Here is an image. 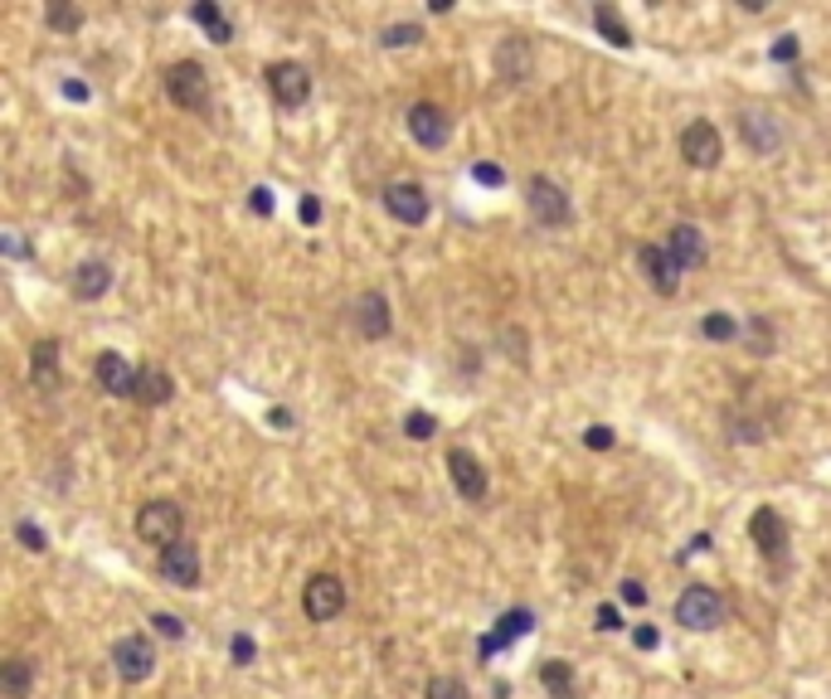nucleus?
<instances>
[{"mask_svg":"<svg viewBox=\"0 0 831 699\" xmlns=\"http://www.w3.org/2000/svg\"><path fill=\"white\" fill-rule=\"evenodd\" d=\"M137 535L146 539V545H161V549L181 545L185 539V511L175 501H146L137 511Z\"/></svg>","mask_w":831,"mask_h":699,"instance_id":"1","label":"nucleus"},{"mask_svg":"<svg viewBox=\"0 0 831 699\" xmlns=\"http://www.w3.org/2000/svg\"><path fill=\"white\" fill-rule=\"evenodd\" d=\"M403 433H409L413 443H429V437L437 433V419L433 413H409V419H403Z\"/></svg>","mask_w":831,"mask_h":699,"instance_id":"33","label":"nucleus"},{"mask_svg":"<svg viewBox=\"0 0 831 699\" xmlns=\"http://www.w3.org/2000/svg\"><path fill=\"white\" fill-rule=\"evenodd\" d=\"M297 214H301V224H321V199H317V195H307Z\"/></svg>","mask_w":831,"mask_h":699,"instance_id":"40","label":"nucleus"},{"mask_svg":"<svg viewBox=\"0 0 831 699\" xmlns=\"http://www.w3.org/2000/svg\"><path fill=\"white\" fill-rule=\"evenodd\" d=\"M69 287H73V297H78V301H98V297H103V291L112 287V267H107V263H98V257H93V263H78Z\"/></svg>","mask_w":831,"mask_h":699,"instance_id":"22","label":"nucleus"},{"mask_svg":"<svg viewBox=\"0 0 831 699\" xmlns=\"http://www.w3.org/2000/svg\"><path fill=\"white\" fill-rule=\"evenodd\" d=\"M351 321H355V331H361L365 341H385L389 325H395L389 297H385V291H361V297H355V307H351Z\"/></svg>","mask_w":831,"mask_h":699,"instance_id":"10","label":"nucleus"},{"mask_svg":"<svg viewBox=\"0 0 831 699\" xmlns=\"http://www.w3.org/2000/svg\"><path fill=\"white\" fill-rule=\"evenodd\" d=\"M419 35H423L419 25H385L379 30V44H385V49H409V44H419Z\"/></svg>","mask_w":831,"mask_h":699,"instance_id":"32","label":"nucleus"},{"mask_svg":"<svg viewBox=\"0 0 831 699\" xmlns=\"http://www.w3.org/2000/svg\"><path fill=\"white\" fill-rule=\"evenodd\" d=\"M156 563H161V578L175 583V588H195V583H200V549L190 545V539L161 549V559H156Z\"/></svg>","mask_w":831,"mask_h":699,"instance_id":"14","label":"nucleus"},{"mask_svg":"<svg viewBox=\"0 0 831 699\" xmlns=\"http://www.w3.org/2000/svg\"><path fill=\"white\" fill-rule=\"evenodd\" d=\"M44 20H49L54 30H69V35H78V30H83V10L64 5V0H49V10H44Z\"/></svg>","mask_w":831,"mask_h":699,"instance_id":"30","label":"nucleus"},{"mask_svg":"<svg viewBox=\"0 0 831 699\" xmlns=\"http://www.w3.org/2000/svg\"><path fill=\"white\" fill-rule=\"evenodd\" d=\"M385 209L395 214L399 224H423L429 219V195H423V185H413V180H395V185L385 190Z\"/></svg>","mask_w":831,"mask_h":699,"instance_id":"16","label":"nucleus"},{"mask_svg":"<svg viewBox=\"0 0 831 699\" xmlns=\"http://www.w3.org/2000/svg\"><path fill=\"white\" fill-rule=\"evenodd\" d=\"M15 539H20L25 549H35V554H44V549H49V535H44L39 525H30V520H20V525H15Z\"/></svg>","mask_w":831,"mask_h":699,"instance_id":"34","label":"nucleus"},{"mask_svg":"<svg viewBox=\"0 0 831 699\" xmlns=\"http://www.w3.org/2000/svg\"><path fill=\"white\" fill-rule=\"evenodd\" d=\"M190 20L205 30L209 44H229V39H234V25L224 20V10L215 5V0H195V5H190Z\"/></svg>","mask_w":831,"mask_h":699,"instance_id":"23","label":"nucleus"},{"mask_svg":"<svg viewBox=\"0 0 831 699\" xmlns=\"http://www.w3.org/2000/svg\"><path fill=\"white\" fill-rule=\"evenodd\" d=\"M64 93H69V98H78V103H83V98H88V83H64Z\"/></svg>","mask_w":831,"mask_h":699,"instance_id":"45","label":"nucleus"},{"mask_svg":"<svg viewBox=\"0 0 831 699\" xmlns=\"http://www.w3.org/2000/svg\"><path fill=\"white\" fill-rule=\"evenodd\" d=\"M540 685L549 690V699H579V690H574V665H569V661H545V665H540Z\"/></svg>","mask_w":831,"mask_h":699,"instance_id":"25","label":"nucleus"},{"mask_svg":"<svg viewBox=\"0 0 831 699\" xmlns=\"http://www.w3.org/2000/svg\"><path fill=\"white\" fill-rule=\"evenodd\" d=\"M447 477H453L457 495H467V501H487V471H481V461L467 452V447H453L447 452Z\"/></svg>","mask_w":831,"mask_h":699,"instance_id":"15","label":"nucleus"},{"mask_svg":"<svg viewBox=\"0 0 831 699\" xmlns=\"http://www.w3.org/2000/svg\"><path fill=\"white\" fill-rule=\"evenodd\" d=\"M720 156H725V141H720V131H715V122L701 117L681 131V161L695 165V171H715Z\"/></svg>","mask_w":831,"mask_h":699,"instance_id":"7","label":"nucleus"},{"mask_svg":"<svg viewBox=\"0 0 831 699\" xmlns=\"http://www.w3.org/2000/svg\"><path fill=\"white\" fill-rule=\"evenodd\" d=\"M593 25H599V35L608 39V44H617V49H633V30L617 20L613 5H599V10H593Z\"/></svg>","mask_w":831,"mask_h":699,"instance_id":"27","label":"nucleus"},{"mask_svg":"<svg viewBox=\"0 0 831 699\" xmlns=\"http://www.w3.org/2000/svg\"><path fill=\"white\" fill-rule=\"evenodd\" d=\"M497 64H501V78H506V83H521V78L531 73V44L506 39L501 44V54H497Z\"/></svg>","mask_w":831,"mask_h":699,"instance_id":"26","label":"nucleus"},{"mask_svg":"<svg viewBox=\"0 0 831 699\" xmlns=\"http://www.w3.org/2000/svg\"><path fill=\"white\" fill-rule=\"evenodd\" d=\"M633 641H637L642 651H651V646H657V627H637V631H633Z\"/></svg>","mask_w":831,"mask_h":699,"instance_id":"43","label":"nucleus"},{"mask_svg":"<svg viewBox=\"0 0 831 699\" xmlns=\"http://www.w3.org/2000/svg\"><path fill=\"white\" fill-rule=\"evenodd\" d=\"M599 627H603V631H617V627H623V622H617V607H608V603L599 607Z\"/></svg>","mask_w":831,"mask_h":699,"instance_id":"42","label":"nucleus"},{"mask_svg":"<svg viewBox=\"0 0 831 699\" xmlns=\"http://www.w3.org/2000/svg\"><path fill=\"white\" fill-rule=\"evenodd\" d=\"M637 267H642V277H647L651 291H661V297H676V287H681V263L671 257V248L642 243V248H637Z\"/></svg>","mask_w":831,"mask_h":699,"instance_id":"8","label":"nucleus"},{"mask_svg":"<svg viewBox=\"0 0 831 699\" xmlns=\"http://www.w3.org/2000/svg\"><path fill=\"white\" fill-rule=\"evenodd\" d=\"M267 93H273L277 107H301L311 98V69H301L297 59H283V64H267Z\"/></svg>","mask_w":831,"mask_h":699,"instance_id":"6","label":"nucleus"},{"mask_svg":"<svg viewBox=\"0 0 831 699\" xmlns=\"http://www.w3.org/2000/svg\"><path fill=\"white\" fill-rule=\"evenodd\" d=\"M531 627H535L531 607H511V612H506V617H501V622H497V631H491V637L481 641V656H497L501 646H511V641H521V637H525V631H531Z\"/></svg>","mask_w":831,"mask_h":699,"instance_id":"20","label":"nucleus"},{"mask_svg":"<svg viewBox=\"0 0 831 699\" xmlns=\"http://www.w3.org/2000/svg\"><path fill=\"white\" fill-rule=\"evenodd\" d=\"M166 93H171L175 107L185 112H205L209 107V73L200 69L195 59H181L166 69Z\"/></svg>","mask_w":831,"mask_h":699,"instance_id":"2","label":"nucleus"},{"mask_svg":"<svg viewBox=\"0 0 831 699\" xmlns=\"http://www.w3.org/2000/svg\"><path fill=\"white\" fill-rule=\"evenodd\" d=\"M667 248H671V257H676L681 267H701L705 263V253H710V248H705V233L695 229V224H671V233H667Z\"/></svg>","mask_w":831,"mask_h":699,"instance_id":"19","label":"nucleus"},{"mask_svg":"<svg viewBox=\"0 0 831 699\" xmlns=\"http://www.w3.org/2000/svg\"><path fill=\"white\" fill-rule=\"evenodd\" d=\"M112 665H117V675L127 685H141V680H151V671H156V646L146 637H122L117 646H112Z\"/></svg>","mask_w":831,"mask_h":699,"instance_id":"9","label":"nucleus"},{"mask_svg":"<svg viewBox=\"0 0 831 699\" xmlns=\"http://www.w3.org/2000/svg\"><path fill=\"white\" fill-rule=\"evenodd\" d=\"M156 622V631H161V637H171V641H181L185 637V627H181V617H171V612H156L151 617Z\"/></svg>","mask_w":831,"mask_h":699,"instance_id":"38","label":"nucleus"},{"mask_svg":"<svg viewBox=\"0 0 831 699\" xmlns=\"http://www.w3.org/2000/svg\"><path fill=\"white\" fill-rule=\"evenodd\" d=\"M301 612H307V622H335L345 612V583L335 573H311L301 588Z\"/></svg>","mask_w":831,"mask_h":699,"instance_id":"4","label":"nucleus"},{"mask_svg":"<svg viewBox=\"0 0 831 699\" xmlns=\"http://www.w3.org/2000/svg\"><path fill=\"white\" fill-rule=\"evenodd\" d=\"M525 205H531V214L545 224V229H565V224L574 219L569 195L555 185V180H545V175H531V185H525Z\"/></svg>","mask_w":831,"mask_h":699,"instance_id":"5","label":"nucleus"},{"mask_svg":"<svg viewBox=\"0 0 831 699\" xmlns=\"http://www.w3.org/2000/svg\"><path fill=\"white\" fill-rule=\"evenodd\" d=\"M423 699H467V685L457 680V675H433V680L423 685Z\"/></svg>","mask_w":831,"mask_h":699,"instance_id":"31","label":"nucleus"},{"mask_svg":"<svg viewBox=\"0 0 831 699\" xmlns=\"http://www.w3.org/2000/svg\"><path fill=\"white\" fill-rule=\"evenodd\" d=\"M676 622L691 631H715L725 622V597L715 588H705V583H691V588L676 597Z\"/></svg>","mask_w":831,"mask_h":699,"instance_id":"3","label":"nucleus"},{"mask_svg":"<svg viewBox=\"0 0 831 699\" xmlns=\"http://www.w3.org/2000/svg\"><path fill=\"white\" fill-rule=\"evenodd\" d=\"M739 335L749 341V350H754V355H769V350H773V325L763 321V316H749V321H739Z\"/></svg>","mask_w":831,"mask_h":699,"instance_id":"28","label":"nucleus"},{"mask_svg":"<svg viewBox=\"0 0 831 699\" xmlns=\"http://www.w3.org/2000/svg\"><path fill=\"white\" fill-rule=\"evenodd\" d=\"M249 205H253V214H263V219H267V214L277 209V195L267 185H258V190H249Z\"/></svg>","mask_w":831,"mask_h":699,"instance_id":"36","label":"nucleus"},{"mask_svg":"<svg viewBox=\"0 0 831 699\" xmlns=\"http://www.w3.org/2000/svg\"><path fill=\"white\" fill-rule=\"evenodd\" d=\"M137 375H141V369H132L117 350H103V355H98V365H93L98 389L112 393V399H137Z\"/></svg>","mask_w":831,"mask_h":699,"instance_id":"11","label":"nucleus"},{"mask_svg":"<svg viewBox=\"0 0 831 699\" xmlns=\"http://www.w3.org/2000/svg\"><path fill=\"white\" fill-rule=\"evenodd\" d=\"M623 603H633V607H642V603H647V593H642V583H633V578H627V583H623Z\"/></svg>","mask_w":831,"mask_h":699,"instance_id":"41","label":"nucleus"},{"mask_svg":"<svg viewBox=\"0 0 831 699\" xmlns=\"http://www.w3.org/2000/svg\"><path fill=\"white\" fill-rule=\"evenodd\" d=\"M253 637H243V631H239V637H234L229 641V656H234V665H253Z\"/></svg>","mask_w":831,"mask_h":699,"instance_id":"37","label":"nucleus"},{"mask_svg":"<svg viewBox=\"0 0 831 699\" xmlns=\"http://www.w3.org/2000/svg\"><path fill=\"white\" fill-rule=\"evenodd\" d=\"M739 137L749 141L754 156H773L783 131H778V117H769V112H739Z\"/></svg>","mask_w":831,"mask_h":699,"instance_id":"17","label":"nucleus"},{"mask_svg":"<svg viewBox=\"0 0 831 699\" xmlns=\"http://www.w3.org/2000/svg\"><path fill=\"white\" fill-rule=\"evenodd\" d=\"M30 379H35L39 393H59V385H64L59 341H35V350H30Z\"/></svg>","mask_w":831,"mask_h":699,"instance_id":"18","label":"nucleus"},{"mask_svg":"<svg viewBox=\"0 0 831 699\" xmlns=\"http://www.w3.org/2000/svg\"><path fill=\"white\" fill-rule=\"evenodd\" d=\"M701 335L705 341H739V321L735 316H725V311H715V316H705L701 321Z\"/></svg>","mask_w":831,"mask_h":699,"instance_id":"29","label":"nucleus"},{"mask_svg":"<svg viewBox=\"0 0 831 699\" xmlns=\"http://www.w3.org/2000/svg\"><path fill=\"white\" fill-rule=\"evenodd\" d=\"M409 137L419 146H429V151H437V146H447V137H453V122H447V112L437 103H413L409 107Z\"/></svg>","mask_w":831,"mask_h":699,"instance_id":"12","label":"nucleus"},{"mask_svg":"<svg viewBox=\"0 0 831 699\" xmlns=\"http://www.w3.org/2000/svg\"><path fill=\"white\" fill-rule=\"evenodd\" d=\"M477 180H481V185H501V171H497V165H477Z\"/></svg>","mask_w":831,"mask_h":699,"instance_id":"44","label":"nucleus"},{"mask_svg":"<svg viewBox=\"0 0 831 699\" xmlns=\"http://www.w3.org/2000/svg\"><path fill=\"white\" fill-rule=\"evenodd\" d=\"M171 393H175V379L166 375V369H141L137 375V403H146V409L171 403Z\"/></svg>","mask_w":831,"mask_h":699,"instance_id":"24","label":"nucleus"},{"mask_svg":"<svg viewBox=\"0 0 831 699\" xmlns=\"http://www.w3.org/2000/svg\"><path fill=\"white\" fill-rule=\"evenodd\" d=\"M30 690H35V661L10 656L5 665H0V695L5 699H30Z\"/></svg>","mask_w":831,"mask_h":699,"instance_id":"21","label":"nucleus"},{"mask_svg":"<svg viewBox=\"0 0 831 699\" xmlns=\"http://www.w3.org/2000/svg\"><path fill=\"white\" fill-rule=\"evenodd\" d=\"M749 539L759 545L763 559H783L788 554V525H783V515L773 511V505H759L754 520H749Z\"/></svg>","mask_w":831,"mask_h":699,"instance_id":"13","label":"nucleus"},{"mask_svg":"<svg viewBox=\"0 0 831 699\" xmlns=\"http://www.w3.org/2000/svg\"><path fill=\"white\" fill-rule=\"evenodd\" d=\"M583 443H589L593 452H608V447H613V427L608 423H593L589 433H583Z\"/></svg>","mask_w":831,"mask_h":699,"instance_id":"35","label":"nucleus"},{"mask_svg":"<svg viewBox=\"0 0 831 699\" xmlns=\"http://www.w3.org/2000/svg\"><path fill=\"white\" fill-rule=\"evenodd\" d=\"M769 54H773V64H793V59H797V35H783Z\"/></svg>","mask_w":831,"mask_h":699,"instance_id":"39","label":"nucleus"}]
</instances>
